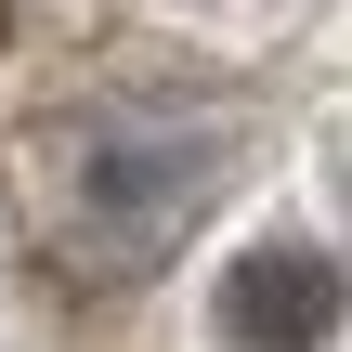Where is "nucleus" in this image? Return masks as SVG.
Here are the masks:
<instances>
[{
	"label": "nucleus",
	"mask_w": 352,
	"mask_h": 352,
	"mask_svg": "<svg viewBox=\"0 0 352 352\" xmlns=\"http://www.w3.org/2000/svg\"><path fill=\"white\" fill-rule=\"evenodd\" d=\"M340 340V261L327 248H248L222 274V352H327Z\"/></svg>",
	"instance_id": "nucleus-1"
}]
</instances>
